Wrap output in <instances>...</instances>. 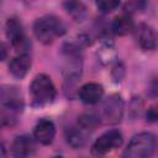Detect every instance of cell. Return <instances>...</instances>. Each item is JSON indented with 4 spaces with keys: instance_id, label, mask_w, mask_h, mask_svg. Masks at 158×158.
Returning a JSON list of instances; mask_svg holds the SVG:
<instances>
[{
    "instance_id": "1",
    "label": "cell",
    "mask_w": 158,
    "mask_h": 158,
    "mask_svg": "<svg viewBox=\"0 0 158 158\" xmlns=\"http://www.w3.org/2000/svg\"><path fill=\"white\" fill-rule=\"evenodd\" d=\"M67 27L62 19L54 15H44L35 21L33 32L36 38L43 44L52 43L57 37L65 33Z\"/></svg>"
},
{
    "instance_id": "2",
    "label": "cell",
    "mask_w": 158,
    "mask_h": 158,
    "mask_svg": "<svg viewBox=\"0 0 158 158\" xmlns=\"http://www.w3.org/2000/svg\"><path fill=\"white\" fill-rule=\"evenodd\" d=\"M30 93L36 105L43 106L53 102L57 95L56 86L47 74H37L30 85Z\"/></svg>"
},
{
    "instance_id": "3",
    "label": "cell",
    "mask_w": 158,
    "mask_h": 158,
    "mask_svg": "<svg viewBox=\"0 0 158 158\" xmlns=\"http://www.w3.org/2000/svg\"><path fill=\"white\" fill-rule=\"evenodd\" d=\"M156 149V137L149 132L136 135L125 148L122 158H152Z\"/></svg>"
},
{
    "instance_id": "4",
    "label": "cell",
    "mask_w": 158,
    "mask_h": 158,
    "mask_svg": "<svg viewBox=\"0 0 158 158\" xmlns=\"http://www.w3.org/2000/svg\"><path fill=\"white\" fill-rule=\"evenodd\" d=\"M6 37L10 40L11 46L20 54H28V49L31 48V42L25 35L23 26L21 21L16 17H10L5 25Z\"/></svg>"
},
{
    "instance_id": "5",
    "label": "cell",
    "mask_w": 158,
    "mask_h": 158,
    "mask_svg": "<svg viewBox=\"0 0 158 158\" xmlns=\"http://www.w3.org/2000/svg\"><path fill=\"white\" fill-rule=\"evenodd\" d=\"M122 141L123 137L118 130H109L99 136V138H96V141L91 146V152L96 157L105 156L111 151L118 148L122 144Z\"/></svg>"
},
{
    "instance_id": "6",
    "label": "cell",
    "mask_w": 158,
    "mask_h": 158,
    "mask_svg": "<svg viewBox=\"0 0 158 158\" xmlns=\"http://www.w3.org/2000/svg\"><path fill=\"white\" fill-rule=\"evenodd\" d=\"M0 101H1V110L19 114L23 109V99L20 93V90L16 86L12 85H4L1 88L0 94Z\"/></svg>"
},
{
    "instance_id": "7",
    "label": "cell",
    "mask_w": 158,
    "mask_h": 158,
    "mask_svg": "<svg viewBox=\"0 0 158 158\" xmlns=\"http://www.w3.org/2000/svg\"><path fill=\"white\" fill-rule=\"evenodd\" d=\"M123 115V100L118 95H110L102 104L101 118L106 123H117Z\"/></svg>"
},
{
    "instance_id": "8",
    "label": "cell",
    "mask_w": 158,
    "mask_h": 158,
    "mask_svg": "<svg viewBox=\"0 0 158 158\" xmlns=\"http://www.w3.org/2000/svg\"><path fill=\"white\" fill-rule=\"evenodd\" d=\"M136 40L139 47L144 51H153L158 46V33L152 26L147 23H141L137 27Z\"/></svg>"
},
{
    "instance_id": "9",
    "label": "cell",
    "mask_w": 158,
    "mask_h": 158,
    "mask_svg": "<svg viewBox=\"0 0 158 158\" xmlns=\"http://www.w3.org/2000/svg\"><path fill=\"white\" fill-rule=\"evenodd\" d=\"M10 149L15 158H28L35 153L36 146L33 139L30 136L21 135L12 141Z\"/></svg>"
},
{
    "instance_id": "10",
    "label": "cell",
    "mask_w": 158,
    "mask_h": 158,
    "mask_svg": "<svg viewBox=\"0 0 158 158\" xmlns=\"http://www.w3.org/2000/svg\"><path fill=\"white\" fill-rule=\"evenodd\" d=\"M79 99L88 105L98 104L102 95H104V88L99 83H86L78 90Z\"/></svg>"
},
{
    "instance_id": "11",
    "label": "cell",
    "mask_w": 158,
    "mask_h": 158,
    "mask_svg": "<svg viewBox=\"0 0 158 158\" xmlns=\"http://www.w3.org/2000/svg\"><path fill=\"white\" fill-rule=\"evenodd\" d=\"M33 136H35L36 141L40 142L41 144H44V146L51 144L54 139V136H56L54 123L47 118L38 121L35 130H33Z\"/></svg>"
},
{
    "instance_id": "12",
    "label": "cell",
    "mask_w": 158,
    "mask_h": 158,
    "mask_svg": "<svg viewBox=\"0 0 158 158\" xmlns=\"http://www.w3.org/2000/svg\"><path fill=\"white\" fill-rule=\"evenodd\" d=\"M31 68L30 54H19L10 60L9 72L17 79H23Z\"/></svg>"
},
{
    "instance_id": "13",
    "label": "cell",
    "mask_w": 158,
    "mask_h": 158,
    "mask_svg": "<svg viewBox=\"0 0 158 158\" xmlns=\"http://www.w3.org/2000/svg\"><path fill=\"white\" fill-rule=\"evenodd\" d=\"M135 30V22L128 14H121L111 22V31L117 36H125Z\"/></svg>"
},
{
    "instance_id": "14",
    "label": "cell",
    "mask_w": 158,
    "mask_h": 158,
    "mask_svg": "<svg viewBox=\"0 0 158 158\" xmlns=\"http://www.w3.org/2000/svg\"><path fill=\"white\" fill-rule=\"evenodd\" d=\"M98 58L102 64H110L116 59V49L114 43L109 38H104L100 47L98 48Z\"/></svg>"
},
{
    "instance_id": "15",
    "label": "cell",
    "mask_w": 158,
    "mask_h": 158,
    "mask_svg": "<svg viewBox=\"0 0 158 158\" xmlns=\"http://www.w3.org/2000/svg\"><path fill=\"white\" fill-rule=\"evenodd\" d=\"M67 12L77 22H83L88 17V9L80 1H67L63 4Z\"/></svg>"
},
{
    "instance_id": "16",
    "label": "cell",
    "mask_w": 158,
    "mask_h": 158,
    "mask_svg": "<svg viewBox=\"0 0 158 158\" xmlns=\"http://www.w3.org/2000/svg\"><path fill=\"white\" fill-rule=\"evenodd\" d=\"M85 131L78 127H70L65 130V139L68 144L73 148H80L86 142V136L84 133Z\"/></svg>"
},
{
    "instance_id": "17",
    "label": "cell",
    "mask_w": 158,
    "mask_h": 158,
    "mask_svg": "<svg viewBox=\"0 0 158 158\" xmlns=\"http://www.w3.org/2000/svg\"><path fill=\"white\" fill-rule=\"evenodd\" d=\"M100 123V118L94 114H83L78 117V126L84 131H94Z\"/></svg>"
},
{
    "instance_id": "18",
    "label": "cell",
    "mask_w": 158,
    "mask_h": 158,
    "mask_svg": "<svg viewBox=\"0 0 158 158\" xmlns=\"http://www.w3.org/2000/svg\"><path fill=\"white\" fill-rule=\"evenodd\" d=\"M120 6V1H115V0H102V1H98L96 2V7L99 9L100 12L102 14H110L114 10H116Z\"/></svg>"
},
{
    "instance_id": "19",
    "label": "cell",
    "mask_w": 158,
    "mask_h": 158,
    "mask_svg": "<svg viewBox=\"0 0 158 158\" xmlns=\"http://www.w3.org/2000/svg\"><path fill=\"white\" fill-rule=\"evenodd\" d=\"M146 117L148 122H153V123H158V104L157 105H152L147 112H146Z\"/></svg>"
},
{
    "instance_id": "20",
    "label": "cell",
    "mask_w": 158,
    "mask_h": 158,
    "mask_svg": "<svg viewBox=\"0 0 158 158\" xmlns=\"http://www.w3.org/2000/svg\"><path fill=\"white\" fill-rule=\"evenodd\" d=\"M143 6H144V2H142V1H130V2H127L125 5L123 10H125V14H128L130 15L133 11L141 10Z\"/></svg>"
},
{
    "instance_id": "21",
    "label": "cell",
    "mask_w": 158,
    "mask_h": 158,
    "mask_svg": "<svg viewBox=\"0 0 158 158\" xmlns=\"http://www.w3.org/2000/svg\"><path fill=\"white\" fill-rule=\"evenodd\" d=\"M123 75H125V67L121 63L116 64L114 67V69H112V78H114V80L115 81H121Z\"/></svg>"
},
{
    "instance_id": "22",
    "label": "cell",
    "mask_w": 158,
    "mask_h": 158,
    "mask_svg": "<svg viewBox=\"0 0 158 158\" xmlns=\"http://www.w3.org/2000/svg\"><path fill=\"white\" fill-rule=\"evenodd\" d=\"M148 94L152 98H158V78H154L148 86Z\"/></svg>"
},
{
    "instance_id": "23",
    "label": "cell",
    "mask_w": 158,
    "mask_h": 158,
    "mask_svg": "<svg viewBox=\"0 0 158 158\" xmlns=\"http://www.w3.org/2000/svg\"><path fill=\"white\" fill-rule=\"evenodd\" d=\"M1 52H2V56H1V60H4V59L6 58V47H5V44H4V43L1 44Z\"/></svg>"
},
{
    "instance_id": "24",
    "label": "cell",
    "mask_w": 158,
    "mask_h": 158,
    "mask_svg": "<svg viewBox=\"0 0 158 158\" xmlns=\"http://www.w3.org/2000/svg\"><path fill=\"white\" fill-rule=\"evenodd\" d=\"M53 158H63V157H60V156H57V157H53Z\"/></svg>"
}]
</instances>
